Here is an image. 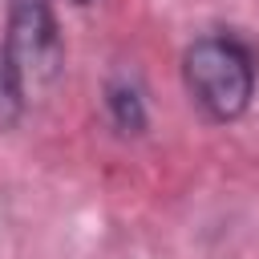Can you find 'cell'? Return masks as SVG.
<instances>
[{"mask_svg":"<svg viewBox=\"0 0 259 259\" xmlns=\"http://www.w3.org/2000/svg\"><path fill=\"white\" fill-rule=\"evenodd\" d=\"M182 85L198 113L214 125L239 121L259 85L255 53L235 32H202L182 49Z\"/></svg>","mask_w":259,"mask_h":259,"instance_id":"1","label":"cell"},{"mask_svg":"<svg viewBox=\"0 0 259 259\" xmlns=\"http://www.w3.org/2000/svg\"><path fill=\"white\" fill-rule=\"evenodd\" d=\"M4 49H8L12 65L20 69L28 93L49 89L65 69V36H61L53 4L49 0H12Z\"/></svg>","mask_w":259,"mask_h":259,"instance_id":"2","label":"cell"},{"mask_svg":"<svg viewBox=\"0 0 259 259\" xmlns=\"http://www.w3.org/2000/svg\"><path fill=\"white\" fill-rule=\"evenodd\" d=\"M101 105H105V121L113 125L117 138H142L150 130L146 89L134 73H109L101 85Z\"/></svg>","mask_w":259,"mask_h":259,"instance_id":"3","label":"cell"},{"mask_svg":"<svg viewBox=\"0 0 259 259\" xmlns=\"http://www.w3.org/2000/svg\"><path fill=\"white\" fill-rule=\"evenodd\" d=\"M24 109H28V85H24L20 69L12 65L8 49L0 45V134L16 130L20 117H24Z\"/></svg>","mask_w":259,"mask_h":259,"instance_id":"4","label":"cell"},{"mask_svg":"<svg viewBox=\"0 0 259 259\" xmlns=\"http://www.w3.org/2000/svg\"><path fill=\"white\" fill-rule=\"evenodd\" d=\"M73 4H77V8H89V4H93V0H73Z\"/></svg>","mask_w":259,"mask_h":259,"instance_id":"5","label":"cell"}]
</instances>
